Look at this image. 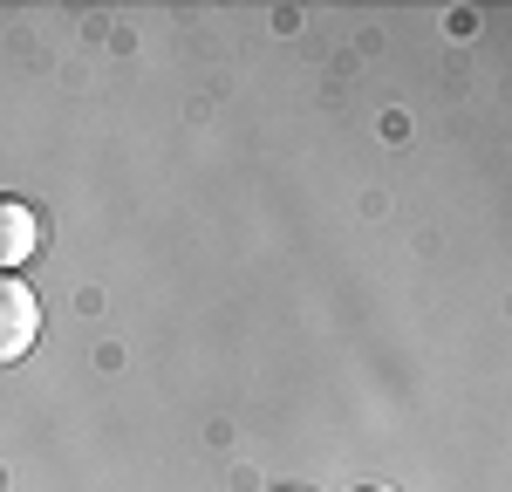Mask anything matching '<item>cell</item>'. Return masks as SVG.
Instances as JSON below:
<instances>
[{"label": "cell", "instance_id": "4", "mask_svg": "<svg viewBox=\"0 0 512 492\" xmlns=\"http://www.w3.org/2000/svg\"><path fill=\"white\" fill-rule=\"evenodd\" d=\"M280 492H294V486H280Z\"/></svg>", "mask_w": 512, "mask_h": 492}, {"label": "cell", "instance_id": "3", "mask_svg": "<svg viewBox=\"0 0 512 492\" xmlns=\"http://www.w3.org/2000/svg\"><path fill=\"white\" fill-rule=\"evenodd\" d=\"M355 492H396V486H355Z\"/></svg>", "mask_w": 512, "mask_h": 492}, {"label": "cell", "instance_id": "2", "mask_svg": "<svg viewBox=\"0 0 512 492\" xmlns=\"http://www.w3.org/2000/svg\"><path fill=\"white\" fill-rule=\"evenodd\" d=\"M41 342V301L21 281H0V369L21 363Z\"/></svg>", "mask_w": 512, "mask_h": 492}, {"label": "cell", "instance_id": "1", "mask_svg": "<svg viewBox=\"0 0 512 492\" xmlns=\"http://www.w3.org/2000/svg\"><path fill=\"white\" fill-rule=\"evenodd\" d=\"M48 240V226H41V212L28 199H14V192H0V281L14 274V267H28Z\"/></svg>", "mask_w": 512, "mask_h": 492}]
</instances>
